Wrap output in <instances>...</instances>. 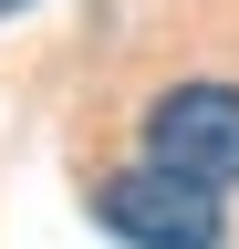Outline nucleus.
Returning a JSON list of instances; mask_svg holds the SVG:
<instances>
[{
	"instance_id": "obj_1",
	"label": "nucleus",
	"mask_w": 239,
	"mask_h": 249,
	"mask_svg": "<svg viewBox=\"0 0 239 249\" xmlns=\"http://www.w3.org/2000/svg\"><path fill=\"white\" fill-rule=\"evenodd\" d=\"M135 166L187 177V187H208V197H229V187H239V83H219V73L166 83L156 104L135 114Z\"/></svg>"
},
{
	"instance_id": "obj_2",
	"label": "nucleus",
	"mask_w": 239,
	"mask_h": 249,
	"mask_svg": "<svg viewBox=\"0 0 239 249\" xmlns=\"http://www.w3.org/2000/svg\"><path fill=\"white\" fill-rule=\"evenodd\" d=\"M94 229H114L125 249H219L229 197H208L187 177H156V166H114V177H94Z\"/></svg>"
},
{
	"instance_id": "obj_3",
	"label": "nucleus",
	"mask_w": 239,
	"mask_h": 249,
	"mask_svg": "<svg viewBox=\"0 0 239 249\" xmlns=\"http://www.w3.org/2000/svg\"><path fill=\"white\" fill-rule=\"evenodd\" d=\"M11 11H32V0H0V21H11Z\"/></svg>"
}]
</instances>
